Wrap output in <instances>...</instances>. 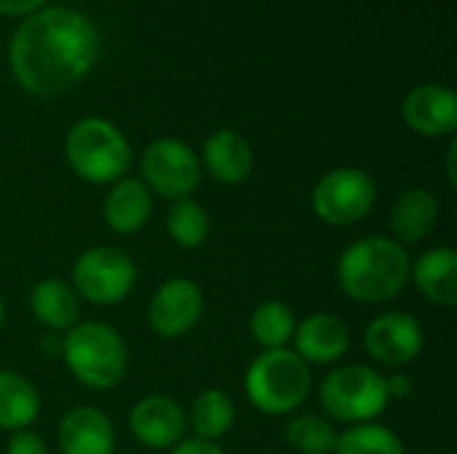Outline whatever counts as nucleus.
I'll list each match as a JSON object with an SVG mask.
<instances>
[{
  "mask_svg": "<svg viewBox=\"0 0 457 454\" xmlns=\"http://www.w3.org/2000/svg\"><path fill=\"white\" fill-rule=\"evenodd\" d=\"M5 454H48V447L37 433L24 428V431H13V436L8 439Z\"/></svg>",
  "mask_w": 457,
  "mask_h": 454,
  "instance_id": "bb28decb",
  "label": "nucleus"
},
{
  "mask_svg": "<svg viewBox=\"0 0 457 454\" xmlns=\"http://www.w3.org/2000/svg\"><path fill=\"white\" fill-rule=\"evenodd\" d=\"M99 56L94 24L70 8L54 5L32 13L11 40V67L21 88L56 96L86 78Z\"/></svg>",
  "mask_w": 457,
  "mask_h": 454,
  "instance_id": "f257e3e1",
  "label": "nucleus"
},
{
  "mask_svg": "<svg viewBox=\"0 0 457 454\" xmlns=\"http://www.w3.org/2000/svg\"><path fill=\"white\" fill-rule=\"evenodd\" d=\"M426 334L415 316L410 313H383L364 332L367 353L383 367H404L415 361L423 351Z\"/></svg>",
  "mask_w": 457,
  "mask_h": 454,
  "instance_id": "9b49d317",
  "label": "nucleus"
},
{
  "mask_svg": "<svg viewBox=\"0 0 457 454\" xmlns=\"http://www.w3.org/2000/svg\"><path fill=\"white\" fill-rule=\"evenodd\" d=\"M404 123L423 136H445L457 128V96L453 88L426 83L412 88L402 104Z\"/></svg>",
  "mask_w": 457,
  "mask_h": 454,
  "instance_id": "ddd939ff",
  "label": "nucleus"
},
{
  "mask_svg": "<svg viewBox=\"0 0 457 454\" xmlns=\"http://www.w3.org/2000/svg\"><path fill=\"white\" fill-rule=\"evenodd\" d=\"M308 393L311 369L289 348L262 351L246 372V396L262 415H289L305 404Z\"/></svg>",
  "mask_w": 457,
  "mask_h": 454,
  "instance_id": "20e7f679",
  "label": "nucleus"
},
{
  "mask_svg": "<svg viewBox=\"0 0 457 454\" xmlns=\"http://www.w3.org/2000/svg\"><path fill=\"white\" fill-rule=\"evenodd\" d=\"M171 454H228L222 447H217L214 442H204V439H182L177 447H171Z\"/></svg>",
  "mask_w": 457,
  "mask_h": 454,
  "instance_id": "cd10ccee",
  "label": "nucleus"
},
{
  "mask_svg": "<svg viewBox=\"0 0 457 454\" xmlns=\"http://www.w3.org/2000/svg\"><path fill=\"white\" fill-rule=\"evenodd\" d=\"M410 254L394 238H361L351 244L337 262L343 292L364 305H380L404 292L410 284Z\"/></svg>",
  "mask_w": 457,
  "mask_h": 454,
  "instance_id": "f03ea898",
  "label": "nucleus"
},
{
  "mask_svg": "<svg viewBox=\"0 0 457 454\" xmlns=\"http://www.w3.org/2000/svg\"><path fill=\"white\" fill-rule=\"evenodd\" d=\"M102 214L110 230L120 235L137 233L153 217V195L139 179H118L104 198Z\"/></svg>",
  "mask_w": 457,
  "mask_h": 454,
  "instance_id": "f3484780",
  "label": "nucleus"
},
{
  "mask_svg": "<svg viewBox=\"0 0 457 454\" xmlns=\"http://www.w3.org/2000/svg\"><path fill=\"white\" fill-rule=\"evenodd\" d=\"M142 174L147 190L169 201H182L201 182V161L179 139H155L142 155Z\"/></svg>",
  "mask_w": 457,
  "mask_h": 454,
  "instance_id": "1a4fd4ad",
  "label": "nucleus"
},
{
  "mask_svg": "<svg viewBox=\"0 0 457 454\" xmlns=\"http://www.w3.org/2000/svg\"><path fill=\"white\" fill-rule=\"evenodd\" d=\"M166 230L177 246L198 249L206 244L212 222H209V214L201 203H195L193 198H182V201L171 203V209L166 214Z\"/></svg>",
  "mask_w": 457,
  "mask_h": 454,
  "instance_id": "b1692460",
  "label": "nucleus"
},
{
  "mask_svg": "<svg viewBox=\"0 0 457 454\" xmlns=\"http://www.w3.org/2000/svg\"><path fill=\"white\" fill-rule=\"evenodd\" d=\"M436 222H439V203L426 187L404 190L391 206V230L396 235V244L402 246L420 244L423 238H428Z\"/></svg>",
  "mask_w": 457,
  "mask_h": 454,
  "instance_id": "a211bd4d",
  "label": "nucleus"
},
{
  "mask_svg": "<svg viewBox=\"0 0 457 454\" xmlns=\"http://www.w3.org/2000/svg\"><path fill=\"white\" fill-rule=\"evenodd\" d=\"M378 198L375 179L364 169L340 166L327 171L313 187V211L321 222L348 227L361 222Z\"/></svg>",
  "mask_w": 457,
  "mask_h": 454,
  "instance_id": "6e6552de",
  "label": "nucleus"
},
{
  "mask_svg": "<svg viewBox=\"0 0 457 454\" xmlns=\"http://www.w3.org/2000/svg\"><path fill=\"white\" fill-rule=\"evenodd\" d=\"M295 353L305 364H332L345 356L351 332L332 313H313L295 326Z\"/></svg>",
  "mask_w": 457,
  "mask_h": 454,
  "instance_id": "4468645a",
  "label": "nucleus"
},
{
  "mask_svg": "<svg viewBox=\"0 0 457 454\" xmlns=\"http://www.w3.org/2000/svg\"><path fill=\"white\" fill-rule=\"evenodd\" d=\"M321 407L332 420L361 425L375 423L388 407V388L386 377L364 364L337 367L321 383Z\"/></svg>",
  "mask_w": 457,
  "mask_h": 454,
  "instance_id": "423d86ee",
  "label": "nucleus"
},
{
  "mask_svg": "<svg viewBox=\"0 0 457 454\" xmlns=\"http://www.w3.org/2000/svg\"><path fill=\"white\" fill-rule=\"evenodd\" d=\"M332 454H404V444L391 428L361 423L337 436Z\"/></svg>",
  "mask_w": 457,
  "mask_h": 454,
  "instance_id": "393cba45",
  "label": "nucleus"
},
{
  "mask_svg": "<svg viewBox=\"0 0 457 454\" xmlns=\"http://www.w3.org/2000/svg\"><path fill=\"white\" fill-rule=\"evenodd\" d=\"M46 0H0V13L19 16V13H32L43 5Z\"/></svg>",
  "mask_w": 457,
  "mask_h": 454,
  "instance_id": "c756f323",
  "label": "nucleus"
},
{
  "mask_svg": "<svg viewBox=\"0 0 457 454\" xmlns=\"http://www.w3.org/2000/svg\"><path fill=\"white\" fill-rule=\"evenodd\" d=\"M410 278H415V286L428 302L439 308L457 305V254L453 249L436 246L423 252L415 260Z\"/></svg>",
  "mask_w": 457,
  "mask_h": 454,
  "instance_id": "dca6fc26",
  "label": "nucleus"
},
{
  "mask_svg": "<svg viewBox=\"0 0 457 454\" xmlns=\"http://www.w3.org/2000/svg\"><path fill=\"white\" fill-rule=\"evenodd\" d=\"M295 313L292 308H287L278 300H268L262 305H257V310L252 313L249 329L257 345H262V351H276V348H287V343L295 337Z\"/></svg>",
  "mask_w": 457,
  "mask_h": 454,
  "instance_id": "5701e85b",
  "label": "nucleus"
},
{
  "mask_svg": "<svg viewBox=\"0 0 457 454\" xmlns=\"http://www.w3.org/2000/svg\"><path fill=\"white\" fill-rule=\"evenodd\" d=\"M386 388H388V399H410L415 391V383L410 375L394 372L391 377H386Z\"/></svg>",
  "mask_w": 457,
  "mask_h": 454,
  "instance_id": "c85d7f7f",
  "label": "nucleus"
},
{
  "mask_svg": "<svg viewBox=\"0 0 457 454\" xmlns=\"http://www.w3.org/2000/svg\"><path fill=\"white\" fill-rule=\"evenodd\" d=\"M204 166L222 185H241L249 179L254 155L249 142L236 131H217L204 144Z\"/></svg>",
  "mask_w": 457,
  "mask_h": 454,
  "instance_id": "6ab92c4d",
  "label": "nucleus"
},
{
  "mask_svg": "<svg viewBox=\"0 0 457 454\" xmlns=\"http://www.w3.org/2000/svg\"><path fill=\"white\" fill-rule=\"evenodd\" d=\"M3 318H5V305H3V297H0V326H3Z\"/></svg>",
  "mask_w": 457,
  "mask_h": 454,
  "instance_id": "2f4dec72",
  "label": "nucleus"
},
{
  "mask_svg": "<svg viewBox=\"0 0 457 454\" xmlns=\"http://www.w3.org/2000/svg\"><path fill=\"white\" fill-rule=\"evenodd\" d=\"M287 442L300 454H332L337 431L329 417L321 415H297L287 425Z\"/></svg>",
  "mask_w": 457,
  "mask_h": 454,
  "instance_id": "a878e982",
  "label": "nucleus"
},
{
  "mask_svg": "<svg viewBox=\"0 0 457 454\" xmlns=\"http://www.w3.org/2000/svg\"><path fill=\"white\" fill-rule=\"evenodd\" d=\"M137 284V268L123 249L94 246L75 260L72 289L78 297L94 305H115L131 294Z\"/></svg>",
  "mask_w": 457,
  "mask_h": 454,
  "instance_id": "0eeeda50",
  "label": "nucleus"
},
{
  "mask_svg": "<svg viewBox=\"0 0 457 454\" xmlns=\"http://www.w3.org/2000/svg\"><path fill=\"white\" fill-rule=\"evenodd\" d=\"M201 313H204L201 289L190 278H169L153 294L147 308V321L155 334L174 340L195 329Z\"/></svg>",
  "mask_w": 457,
  "mask_h": 454,
  "instance_id": "9d476101",
  "label": "nucleus"
},
{
  "mask_svg": "<svg viewBox=\"0 0 457 454\" xmlns=\"http://www.w3.org/2000/svg\"><path fill=\"white\" fill-rule=\"evenodd\" d=\"M62 359L72 377L94 391L115 388L129 367L123 337L99 321L75 324L62 340Z\"/></svg>",
  "mask_w": 457,
  "mask_h": 454,
  "instance_id": "7ed1b4c3",
  "label": "nucleus"
},
{
  "mask_svg": "<svg viewBox=\"0 0 457 454\" xmlns=\"http://www.w3.org/2000/svg\"><path fill=\"white\" fill-rule=\"evenodd\" d=\"M233 423H236V404L225 391L209 388L193 399L187 425L195 431V439L217 442L233 428Z\"/></svg>",
  "mask_w": 457,
  "mask_h": 454,
  "instance_id": "4be33fe9",
  "label": "nucleus"
},
{
  "mask_svg": "<svg viewBox=\"0 0 457 454\" xmlns=\"http://www.w3.org/2000/svg\"><path fill=\"white\" fill-rule=\"evenodd\" d=\"M455 155H457V144H455V142H453V144H450V153H447V177H450V182H453V185H455V182H457Z\"/></svg>",
  "mask_w": 457,
  "mask_h": 454,
  "instance_id": "7c9ffc66",
  "label": "nucleus"
},
{
  "mask_svg": "<svg viewBox=\"0 0 457 454\" xmlns=\"http://www.w3.org/2000/svg\"><path fill=\"white\" fill-rule=\"evenodd\" d=\"M62 454H112L115 431L104 412L94 407H75L59 423Z\"/></svg>",
  "mask_w": 457,
  "mask_h": 454,
  "instance_id": "2eb2a0df",
  "label": "nucleus"
},
{
  "mask_svg": "<svg viewBox=\"0 0 457 454\" xmlns=\"http://www.w3.org/2000/svg\"><path fill=\"white\" fill-rule=\"evenodd\" d=\"M67 163L91 185L118 182L131 163V147L126 136L102 118H83L67 134Z\"/></svg>",
  "mask_w": 457,
  "mask_h": 454,
  "instance_id": "39448f33",
  "label": "nucleus"
},
{
  "mask_svg": "<svg viewBox=\"0 0 457 454\" xmlns=\"http://www.w3.org/2000/svg\"><path fill=\"white\" fill-rule=\"evenodd\" d=\"M131 436L150 450H171L185 439L187 415L169 396H147L129 415Z\"/></svg>",
  "mask_w": 457,
  "mask_h": 454,
  "instance_id": "f8f14e48",
  "label": "nucleus"
},
{
  "mask_svg": "<svg viewBox=\"0 0 457 454\" xmlns=\"http://www.w3.org/2000/svg\"><path fill=\"white\" fill-rule=\"evenodd\" d=\"M29 310L32 316L54 329V332H67L78 324L80 316V297L75 294V289L62 281V278H46L40 281L32 294H29Z\"/></svg>",
  "mask_w": 457,
  "mask_h": 454,
  "instance_id": "aec40b11",
  "label": "nucleus"
},
{
  "mask_svg": "<svg viewBox=\"0 0 457 454\" xmlns=\"http://www.w3.org/2000/svg\"><path fill=\"white\" fill-rule=\"evenodd\" d=\"M40 415V396L35 385L16 375L0 369V428L3 431H24Z\"/></svg>",
  "mask_w": 457,
  "mask_h": 454,
  "instance_id": "412c9836",
  "label": "nucleus"
}]
</instances>
